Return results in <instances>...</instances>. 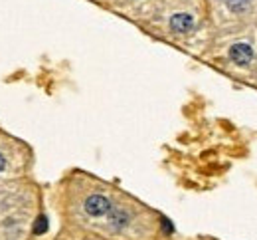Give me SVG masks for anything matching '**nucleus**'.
Listing matches in <instances>:
<instances>
[{
  "instance_id": "obj_2",
  "label": "nucleus",
  "mask_w": 257,
  "mask_h": 240,
  "mask_svg": "<svg viewBox=\"0 0 257 240\" xmlns=\"http://www.w3.org/2000/svg\"><path fill=\"white\" fill-rule=\"evenodd\" d=\"M109 208H111L109 201L105 197H101V195H93V197H89L85 201V210L89 214H93V216H101V214L109 212Z\"/></svg>"
},
{
  "instance_id": "obj_4",
  "label": "nucleus",
  "mask_w": 257,
  "mask_h": 240,
  "mask_svg": "<svg viewBox=\"0 0 257 240\" xmlns=\"http://www.w3.org/2000/svg\"><path fill=\"white\" fill-rule=\"evenodd\" d=\"M247 0H227V6L231 8V10H235V12H241V10H245L247 8Z\"/></svg>"
},
{
  "instance_id": "obj_1",
  "label": "nucleus",
  "mask_w": 257,
  "mask_h": 240,
  "mask_svg": "<svg viewBox=\"0 0 257 240\" xmlns=\"http://www.w3.org/2000/svg\"><path fill=\"white\" fill-rule=\"evenodd\" d=\"M229 58H231L237 66H247V64L251 62V58H253V50H251V46H247V44H233V46L229 48Z\"/></svg>"
},
{
  "instance_id": "obj_6",
  "label": "nucleus",
  "mask_w": 257,
  "mask_h": 240,
  "mask_svg": "<svg viewBox=\"0 0 257 240\" xmlns=\"http://www.w3.org/2000/svg\"><path fill=\"white\" fill-rule=\"evenodd\" d=\"M2 169H4V157L0 155V171H2Z\"/></svg>"
},
{
  "instance_id": "obj_3",
  "label": "nucleus",
  "mask_w": 257,
  "mask_h": 240,
  "mask_svg": "<svg viewBox=\"0 0 257 240\" xmlns=\"http://www.w3.org/2000/svg\"><path fill=\"white\" fill-rule=\"evenodd\" d=\"M170 28L178 34H186L194 28V18L190 14H174L170 18Z\"/></svg>"
},
{
  "instance_id": "obj_5",
  "label": "nucleus",
  "mask_w": 257,
  "mask_h": 240,
  "mask_svg": "<svg viewBox=\"0 0 257 240\" xmlns=\"http://www.w3.org/2000/svg\"><path fill=\"white\" fill-rule=\"evenodd\" d=\"M38 222H40V226L36 224V232H44L46 230V218H40Z\"/></svg>"
}]
</instances>
